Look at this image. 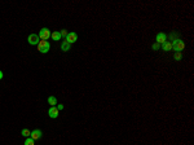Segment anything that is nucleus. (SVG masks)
Here are the masks:
<instances>
[{"mask_svg": "<svg viewBox=\"0 0 194 145\" xmlns=\"http://www.w3.org/2000/svg\"><path fill=\"white\" fill-rule=\"evenodd\" d=\"M171 44H172V49H173L175 52H181L182 49L185 48V43H184L181 39L172 40V42H171Z\"/></svg>", "mask_w": 194, "mask_h": 145, "instance_id": "nucleus-1", "label": "nucleus"}, {"mask_svg": "<svg viewBox=\"0 0 194 145\" xmlns=\"http://www.w3.org/2000/svg\"><path fill=\"white\" fill-rule=\"evenodd\" d=\"M49 48H51V44H49V42H47V40H40L39 44H38V49H39V52H42V53L49 52Z\"/></svg>", "mask_w": 194, "mask_h": 145, "instance_id": "nucleus-2", "label": "nucleus"}, {"mask_svg": "<svg viewBox=\"0 0 194 145\" xmlns=\"http://www.w3.org/2000/svg\"><path fill=\"white\" fill-rule=\"evenodd\" d=\"M51 34H52V32L49 31V29L43 27V29L39 31V34H38V35H39V38H40L42 40H48V39L51 38Z\"/></svg>", "mask_w": 194, "mask_h": 145, "instance_id": "nucleus-3", "label": "nucleus"}, {"mask_svg": "<svg viewBox=\"0 0 194 145\" xmlns=\"http://www.w3.org/2000/svg\"><path fill=\"white\" fill-rule=\"evenodd\" d=\"M27 42H29V44H31V46H38L39 42H40V38L36 34H30L29 38H27Z\"/></svg>", "mask_w": 194, "mask_h": 145, "instance_id": "nucleus-4", "label": "nucleus"}, {"mask_svg": "<svg viewBox=\"0 0 194 145\" xmlns=\"http://www.w3.org/2000/svg\"><path fill=\"white\" fill-rule=\"evenodd\" d=\"M76 40H78V35H76L75 32H69L67 36L65 38V42H67L69 44H73V43H75Z\"/></svg>", "mask_w": 194, "mask_h": 145, "instance_id": "nucleus-5", "label": "nucleus"}, {"mask_svg": "<svg viewBox=\"0 0 194 145\" xmlns=\"http://www.w3.org/2000/svg\"><path fill=\"white\" fill-rule=\"evenodd\" d=\"M164 42H167V35L163 34V32H158L157 34V43L161 46V44H163Z\"/></svg>", "mask_w": 194, "mask_h": 145, "instance_id": "nucleus-6", "label": "nucleus"}, {"mask_svg": "<svg viewBox=\"0 0 194 145\" xmlns=\"http://www.w3.org/2000/svg\"><path fill=\"white\" fill-rule=\"evenodd\" d=\"M48 115L51 117V118H57L58 117V109L56 108V106H51L49 108V110H48Z\"/></svg>", "mask_w": 194, "mask_h": 145, "instance_id": "nucleus-7", "label": "nucleus"}, {"mask_svg": "<svg viewBox=\"0 0 194 145\" xmlns=\"http://www.w3.org/2000/svg\"><path fill=\"white\" fill-rule=\"evenodd\" d=\"M42 135H43V133H42V131H40V129H34V131H31V136H30V137L34 140V141H35V140H39V139L42 137Z\"/></svg>", "mask_w": 194, "mask_h": 145, "instance_id": "nucleus-8", "label": "nucleus"}, {"mask_svg": "<svg viewBox=\"0 0 194 145\" xmlns=\"http://www.w3.org/2000/svg\"><path fill=\"white\" fill-rule=\"evenodd\" d=\"M61 49H62L63 52H69V51H70V44H69L67 42L63 40V42L61 43Z\"/></svg>", "mask_w": 194, "mask_h": 145, "instance_id": "nucleus-9", "label": "nucleus"}, {"mask_svg": "<svg viewBox=\"0 0 194 145\" xmlns=\"http://www.w3.org/2000/svg\"><path fill=\"white\" fill-rule=\"evenodd\" d=\"M162 49L163 51H171L172 49V44H171V42H164L163 44H162Z\"/></svg>", "mask_w": 194, "mask_h": 145, "instance_id": "nucleus-10", "label": "nucleus"}, {"mask_svg": "<svg viewBox=\"0 0 194 145\" xmlns=\"http://www.w3.org/2000/svg\"><path fill=\"white\" fill-rule=\"evenodd\" d=\"M48 104H49L51 106H56V105H57V98L54 96H49L48 97Z\"/></svg>", "mask_w": 194, "mask_h": 145, "instance_id": "nucleus-11", "label": "nucleus"}, {"mask_svg": "<svg viewBox=\"0 0 194 145\" xmlns=\"http://www.w3.org/2000/svg\"><path fill=\"white\" fill-rule=\"evenodd\" d=\"M51 36H52V39H53V40H56V42H58V40H61V39H62V38H61L60 31L52 32V34H51Z\"/></svg>", "mask_w": 194, "mask_h": 145, "instance_id": "nucleus-12", "label": "nucleus"}, {"mask_svg": "<svg viewBox=\"0 0 194 145\" xmlns=\"http://www.w3.org/2000/svg\"><path fill=\"white\" fill-rule=\"evenodd\" d=\"M21 135H22V136H25V137H30V136H31V131H29L27 128H23L22 131H21Z\"/></svg>", "mask_w": 194, "mask_h": 145, "instance_id": "nucleus-13", "label": "nucleus"}, {"mask_svg": "<svg viewBox=\"0 0 194 145\" xmlns=\"http://www.w3.org/2000/svg\"><path fill=\"white\" fill-rule=\"evenodd\" d=\"M167 38H170L171 40H176V39H179V34L177 32H171Z\"/></svg>", "mask_w": 194, "mask_h": 145, "instance_id": "nucleus-14", "label": "nucleus"}, {"mask_svg": "<svg viewBox=\"0 0 194 145\" xmlns=\"http://www.w3.org/2000/svg\"><path fill=\"white\" fill-rule=\"evenodd\" d=\"M173 58H175V60H177V61H180V60L182 58V54H181V52H175V54H173Z\"/></svg>", "mask_w": 194, "mask_h": 145, "instance_id": "nucleus-15", "label": "nucleus"}, {"mask_svg": "<svg viewBox=\"0 0 194 145\" xmlns=\"http://www.w3.org/2000/svg\"><path fill=\"white\" fill-rule=\"evenodd\" d=\"M25 145H35V141H34L31 137H27L26 141H25Z\"/></svg>", "mask_w": 194, "mask_h": 145, "instance_id": "nucleus-16", "label": "nucleus"}, {"mask_svg": "<svg viewBox=\"0 0 194 145\" xmlns=\"http://www.w3.org/2000/svg\"><path fill=\"white\" fill-rule=\"evenodd\" d=\"M60 34H61V38H66L69 32L66 31V30H61V31H60Z\"/></svg>", "mask_w": 194, "mask_h": 145, "instance_id": "nucleus-17", "label": "nucleus"}, {"mask_svg": "<svg viewBox=\"0 0 194 145\" xmlns=\"http://www.w3.org/2000/svg\"><path fill=\"white\" fill-rule=\"evenodd\" d=\"M151 48L154 49V51H158V49L161 48V46H159V44H158V43H154V44H153V46H151Z\"/></svg>", "mask_w": 194, "mask_h": 145, "instance_id": "nucleus-18", "label": "nucleus"}, {"mask_svg": "<svg viewBox=\"0 0 194 145\" xmlns=\"http://www.w3.org/2000/svg\"><path fill=\"white\" fill-rule=\"evenodd\" d=\"M57 109H58V112H60V110H63V105H62V104H58V105H57Z\"/></svg>", "mask_w": 194, "mask_h": 145, "instance_id": "nucleus-19", "label": "nucleus"}, {"mask_svg": "<svg viewBox=\"0 0 194 145\" xmlns=\"http://www.w3.org/2000/svg\"><path fill=\"white\" fill-rule=\"evenodd\" d=\"M1 79H3V71L0 70V81H1Z\"/></svg>", "mask_w": 194, "mask_h": 145, "instance_id": "nucleus-20", "label": "nucleus"}]
</instances>
